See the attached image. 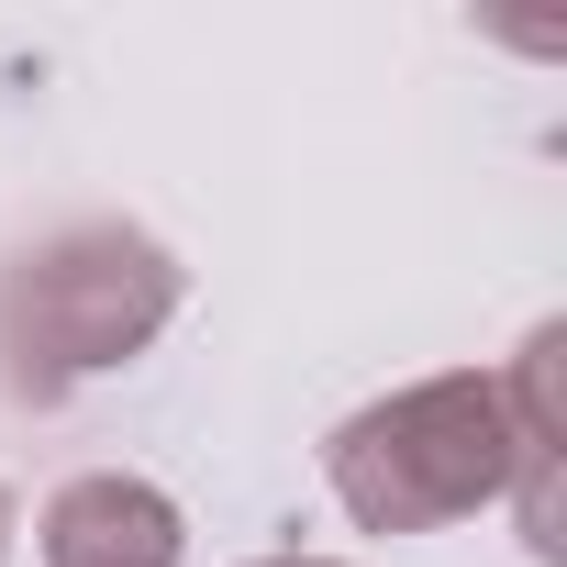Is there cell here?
<instances>
[{"mask_svg":"<svg viewBox=\"0 0 567 567\" xmlns=\"http://www.w3.org/2000/svg\"><path fill=\"white\" fill-rule=\"evenodd\" d=\"M167 312H178V256L156 234L68 223L0 278V379L23 401H56V390L123 368L134 346H156Z\"/></svg>","mask_w":567,"mask_h":567,"instance_id":"1","label":"cell"},{"mask_svg":"<svg viewBox=\"0 0 567 567\" xmlns=\"http://www.w3.org/2000/svg\"><path fill=\"white\" fill-rule=\"evenodd\" d=\"M323 467H334V501L368 534H423V523L501 501L523 478V434H512L501 379H423L401 401H368L323 445Z\"/></svg>","mask_w":567,"mask_h":567,"instance_id":"2","label":"cell"},{"mask_svg":"<svg viewBox=\"0 0 567 567\" xmlns=\"http://www.w3.org/2000/svg\"><path fill=\"white\" fill-rule=\"evenodd\" d=\"M45 567H178V501L101 467L45 501Z\"/></svg>","mask_w":567,"mask_h":567,"instance_id":"3","label":"cell"},{"mask_svg":"<svg viewBox=\"0 0 567 567\" xmlns=\"http://www.w3.org/2000/svg\"><path fill=\"white\" fill-rule=\"evenodd\" d=\"M267 567H334V556H267Z\"/></svg>","mask_w":567,"mask_h":567,"instance_id":"4","label":"cell"},{"mask_svg":"<svg viewBox=\"0 0 567 567\" xmlns=\"http://www.w3.org/2000/svg\"><path fill=\"white\" fill-rule=\"evenodd\" d=\"M0 556H12V501H0Z\"/></svg>","mask_w":567,"mask_h":567,"instance_id":"5","label":"cell"}]
</instances>
